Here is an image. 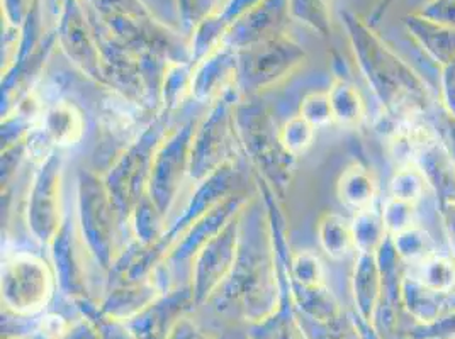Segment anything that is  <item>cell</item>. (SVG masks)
Listing matches in <instances>:
<instances>
[{"mask_svg":"<svg viewBox=\"0 0 455 339\" xmlns=\"http://www.w3.org/2000/svg\"><path fill=\"white\" fill-rule=\"evenodd\" d=\"M343 22L362 74L386 113L396 122L421 119L430 107V91L415 68L354 12Z\"/></svg>","mask_w":455,"mask_h":339,"instance_id":"1","label":"cell"},{"mask_svg":"<svg viewBox=\"0 0 455 339\" xmlns=\"http://www.w3.org/2000/svg\"><path fill=\"white\" fill-rule=\"evenodd\" d=\"M100 28L130 53H167L177 43L143 0H82Z\"/></svg>","mask_w":455,"mask_h":339,"instance_id":"2","label":"cell"},{"mask_svg":"<svg viewBox=\"0 0 455 339\" xmlns=\"http://www.w3.org/2000/svg\"><path fill=\"white\" fill-rule=\"evenodd\" d=\"M236 55L242 74L257 87L277 82L304 59L303 48L285 35L238 50Z\"/></svg>","mask_w":455,"mask_h":339,"instance_id":"3","label":"cell"},{"mask_svg":"<svg viewBox=\"0 0 455 339\" xmlns=\"http://www.w3.org/2000/svg\"><path fill=\"white\" fill-rule=\"evenodd\" d=\"M289 20V0H260L229 24L221 43L236 51L243 50L284 35Z\"/></svg>","mask_w":455,"mask_h":339,"instance_id":"4","label":"cell"},{"mask_svg":"<svg viewBox=\"0 0 455 339\" xmlns=\"http://www.w3.org/2000/svg\"><path fill=\"white\" fill-rule=\"evenodd\" d=\"M413 165L425 175L438 206L455 202V158L442 143L438 132L418 151Z\"/></svg>","mask_w":455,"mask_h":339,"instance_id":"5","label":"cell"},{"mask_svg":"<svg viewBox=\"0 0 455 339\" xmlns=\"http://www.w3.org/2000/svg\"><path fill=\"white\" fill-rule=\"evenodd\" d=\"M410 36L417 41L423 53L435 61L438 67L449 65L455 59V29L423 20L417 12L404 18Z\"/></svg>","mask_w":455,"mask_h":339,"instance_id":"6","label":"cell"},{"mask_svg":"<svg viewBox=\"0 0 455 339\" xmlns=\"http://www.w3.org/2000/svg\"><path fill=\"white\" fill-rule=\"evenodd\" d=\"M337 195L345 208L355 212L374 208L379 195V182L374 171L361 163H354L341 173L337 184Z\"/></svg>","mask_w":455,"mask_h":339,"instance_id":"7","label":"cell"},{"mask_svg":"<svg viewBox=\"0 0 455 339\" xmlns=\"http://www.w3.org/2000/svg\"><path fill=\"white\" fill-rule=\"evenodd\" d=\"M333 119L341 128L357 130L367 117V106L361 91L348 80L337 76L328 91Z\"/></svg>","mask_w":455,"mask_h":339,"instance_id":"8","label":"cell"},{"mask_svg":"<svg viewBox=\"0 0 455 339\" xmlns=\"http://www.w3.org/2000/svg\"><path fill=\"white\" fill-rule=\"evenodd\" d=\"M445 296L436 294L418 282L411 275H404L401 283V305L415 319V324H430L443 312Z\"/></svg>","mask_w":455,"mask_h":339,"instance_id":"9","label":"cell"},{"mask_svg":"<svg viewBox=\"0 0 455 339\" xmlns=\"http://www.w3.org/2000/svg\"><path fill=\"white\" fill-rule=\"evenodd\" d=\"M355 264H357L355 275H354L355 297L359 301L362 314L365 318H371L372 311L379 302L380 292H384L378 253L376 255L359 253V260Z\"/></svg>","mask_w":455,"mask_h":339,"instance_id":"10","label":"cell"},{"mask_svg":"<svg viewBox=\"0 0 455 339\" xmlns=\"http://www.w3.org/2000/svg\"><path fill=\"white\" fill-rule=\"evenodd\" d=\"M406 273L436 294L447 296L455 290V258L436 253L423 264L406 268Z\"/></svg>","mask_w":455,"mask_h":339,"instance_id":"11","label":"cell"},{"mask_svg":"<svg viewBox=\"0 0 455 339\" xmlns=\"http://www.w3.org/2000/svg\"><path fill=\"white\" fill-rule=\"evenodd\" d=\"M257 2L260 0H228L223 11L214 12L197 28L196 46L199 50H206L221 43L229 24L236 18H240L250 7H253Z\"/></svg>","mask_w":455,"mask_h":339,"instance_id":"12","label":"cell"},{"mask_svg":"<svg viewBox=\"0 0 455 339\" xmlns=\"http://www.w3.org/2000/svg\"><path fill=\"white\" fill-rule=\"evenodd\" d=\"M391 241L398 253L399 260L406 268L418 266L438 253L435 240L425 227L419 225L391 236Z\"/></svg>","mask_w":455,"mask_h":339,"instance_id":"13","label":"cell"},{"mask_svg":"<svg viewBox=\"0 0 455 339\" xmlns=\"http://www.w3.org/2000/svg\"><path fill=\"white\" fill-rule=\"evenodd\" d=\"M318 234L324 253L333 260H341L355 249L352 223L339 214L324 216L318 227Z\"/></svg>","mask_w":455,"mask_h":339,"instance_id":"14","label":"cell"},{"mask_svg":"<svg viewBox=\"0 0 455 339\" xmlns=\"http://www.w3.org/2000/svg\"><path fill=\"white\" fill-rule=\"evenodd\" d=\"M352 229L355 249L359 253L376 255L389 238L382 221V214L374 208L357 212L352 221Z\"/></svg>","mask_w":455,"mask_h":339,"instance_id":"15","label":"cell"},{"mask_svg":"<svg viewBox=\"0 0 455 339\" xmlns=\"http://www.w3.org/2000/svg\"><path fill=\"white\" fill-rule=\"evenodd\" d=\"M46 136L60 146H70L82 134V119L72 106H57L52 109L44 121Z\"/></svg>","mask_w":455,"mask_h":339,"instance_id":"16","label":"cell"},{"mask_svg":"<svg viewBox=\"0 0 455 339\" xmlns=\"http://www.w3.org/2000/svg\"><path fill=\"white\" fill-rule=\"evenodd\" d=\"M333 0H289L291 18L311 28L315 33L328 36L331 33Z\"/></svg>","mask_w":455,"mask_h":339,"instance_id":"17","label":"cell"},{"mask_svg":"<svg viewBox=\"0 0 455 339\" xmlns=\"http://www.w3.org/2000/svg\"><path fill=\"white\" fill-rule=\"evenodd\" d=\"M428 190V182L417 165L399 167L389 182V197L417 206Z\"/></svg>","mask_w":455,"mask_h":339,"instance_id":"18","label":"cell"},{"mask_svg":"<svg viewBox=\"0 0 455 339\" xmlns=\"http://www.w3.org/2000/svg\"><path fill=\"white\" fill-rule=\"evenodd\" d=\"M380 214L389 236H395L406 229L418 226L417 204H410V202L387 197Z\"/></svg>","mask_w":455,"mask_h":339,"instance_id":"19","label":"cell"},{"mask_svg":"<svg viewBox=\"0 0 455 339\" xmlns=\"http://www.w3.org/2000/svg\"><path fill=\"white\" fill-rule=\"evenodd\" d=\"M315 126H311L303 115L292 117L281 131L279 141L289 154H299L307 150L315 138Z\"/></svg>","mask_w":455,"mask_h":339,"instance_id":"20","label":"cell"},{"mask_svg":"<svg viewBox=\"0 0 455 339\" xmlns=\"http://www.w3.org/2000/svg\"><path fill=\"white\" fill-rule=\"evenodd\" d=\"M301 115L315 128H323L335 122L328 92L307 95L301 106Z\"/></svg>","mask_w":455,"mask_h":339,"instance_id":"21","label":"cell"},{"mask_svg":"<svg viewBox=\"0 0 455 339\" xmlns=\"http://www.w3.org/2000/svg\"><path fill=\"white\" fill-rule=\"evenodd\" d=\"M406 335L418 339H455V311L442 314L430 324H415Z\"/></svg>","mask_w":455,"mask_h":339,"instance_id":"22","label":"cell"},{"mask_svg":"<svg viewBox=\"0 0 455 339\" xmlns=\"http://www.w3.org/2000/svg\"><path fill=\"white\" fill-rule=\"evenodd\" d=\"M415 12L423 20L455 29V0H425Z\"/></svg>","mask_w":455,"mask_h":339,"instance_id":"23","label":"cell"},{"mask_svg":"<svg viewBox=\"0 0 455 339\" xmlns=\"http://www.w3.org/2000/svg\"><path fill=\"white\" fill-rule=\"evenodd\" d=\"M218 0H177L179 14L188 28H199L214 14Z\"/></svg>","mask_w":455,"mask_h":339,"instance_id":"24","label":"cell"},{"mask_svg":"<svg viewBox=\"0 0 455 339\" xmlns=\"http://www.w3.org/2000/svg\"><path fill=\"white\" fill-rule=\"evenodd\" d=\"M438 87L442 111L455 119V59L440 67Z\"/></svg>","mask_w":455,"mask_h":339,"instance_id":"25","label":"cell"},{"mask_svg":"<svg viewBox=\"0 0 455 339\" xmlns=\"http://www.w3.org/2000/svg\"><path fill=\"white\" fill-rule=\"evenodd\" d=\"M438 214H440L445 236L449 240V245H451V249H452V255H454L455 258V202L440 204L438 206Z\"/></svg>","mask_w":455,"mask_h":339,"instance_id":"26","label":"cell"},{"mask_svg":"<svg viewBox=\"0 0 455 339\" xmlns=\"http://www.w3.org/2000/svg\"><path fill=\"white\" fill-rule=\"evenodd\" d=\"M393 2H395V0H380L379 4L376 5L372 16L369 18V24H371L372 28H376V26L379 24V20H382L384 14L389 11V7L393 5Z\"/></svg>","mask_w":455,"mask_h":339,"instance_id":"27","label":"cell"},{"mask_svg":"<svg viewBox=\"0 0 455 339\" xmlns=\"http://www.w3.org/2000/svg\"><path fill=\"white\" fill-rule=\"evenodd\" d=\"M455 311V290L454 292H451V294H447L445 296V301H443V312L442 314H445V312H454Z\"/></svg>","mask_w":455,"mask_h":339,"instance_id":"28","label":"cell"},{"mask_svg":"<svg viewBox=\"0 0 455 339\" xmlns=\"http://www.w3.org/2000/svg\"><path fill=\"white\" fill-rule=\"evenodd\" d=\"M401 339H418V338H411V336H408V335H406V336H404V338H401Z\"/></svg>","mask_w":455,"mask_h":339,"instance_id":"29","label":"cell"}]
</instances>
